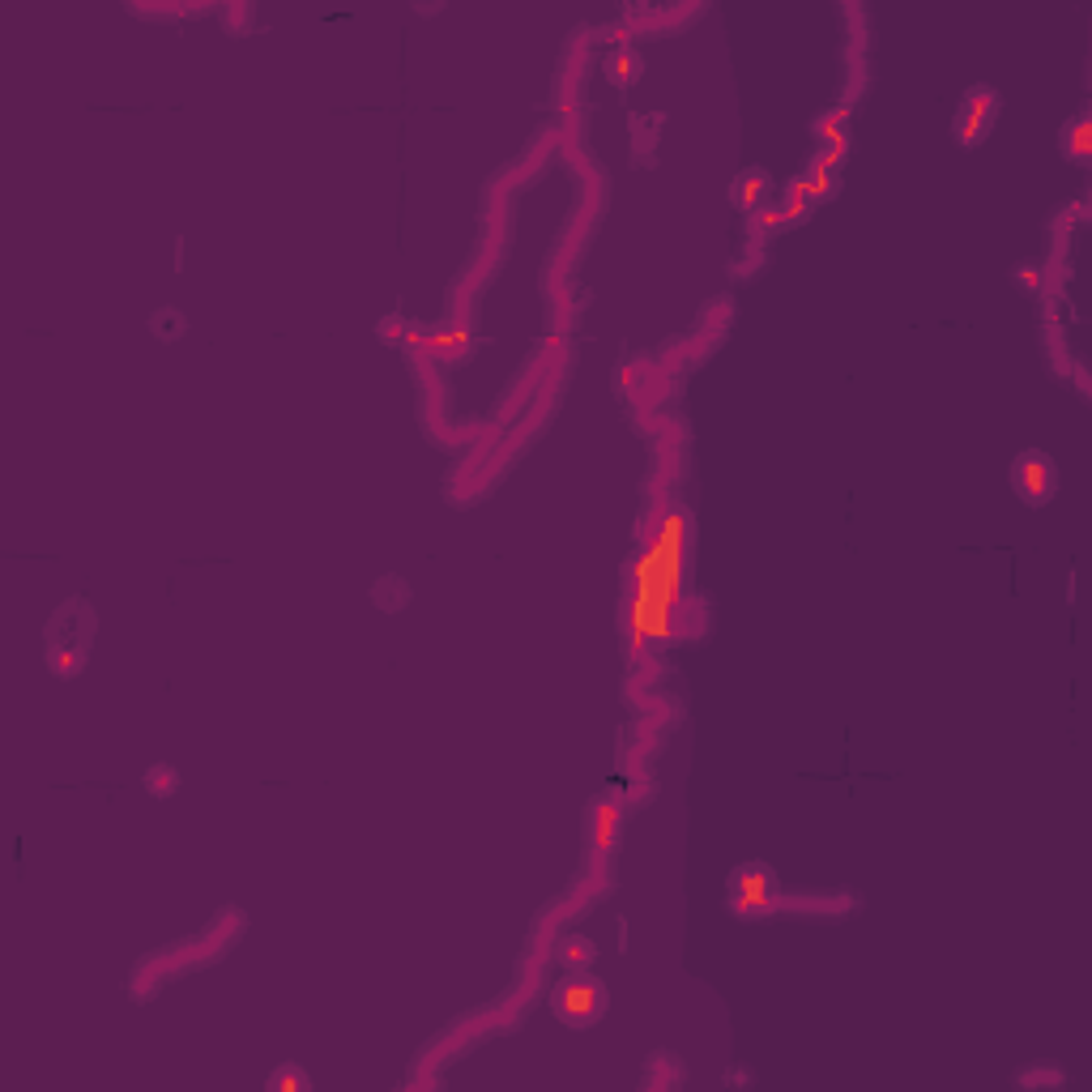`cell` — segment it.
I'll return each mask as SVG.
<instances>
[{
	"label": "cell",
	"mask_w": 1092,
	"mask_h": 1092,
	"mask_svg": "<svg viewBox=\"0 0 1092 1092\" xmlns=\"http://www.w3.org/2000/svg\"><path fill=\"white\" fill-rule=\"evenodd\" d=\"M1059 482H1062L1059 465H1054V457L1041 453V448H1024V453L1012 461V491H1016V500H1024L1029 508L1054 503Z\"/></svg>",
	"instance_id": "6da1fadb"
},
{
	"label": "cell",
	"mask_w": 1092,
	"mask_h": 1092,
	"mask_svg": "<svg viewBox=\"0 0 1092 1092\" xmlns=\"http://www.w3.org/2000/svg\"><path fill=\"white\" fill-rule=\"evenodd\" d=\"M645 69H649V60L636 43H614V48H607V56H602V73H607V81L619 95H628L645 77Z\"/></svg>",
	"instance_id": "5b68a950"
},
{
	"label": "cell",
	"mask_w": 1092,
	"mask_h": 1092,
	"mask_svg": "<svg viewBox=\"0 0 1092 1092\" xmlns=\"http://www.w3.org/2000/svg\"><path fill=\"white\" fill-rule=\"evenodd\" d=\"M269 1088H299V1092H308V1088H311V1076H304V1071H273V1076H269Z\"/></svg>",
	"instance_id": "7c38bea8"
},
{
	"label": "cell",
	"mask_w": 1092,
	"mask_h": 1092,
	"mask_svg": "<svg viewBox=\"0 0 1092 1092\" xmlns=\"http://www.w3.org/2000/svg\"><path fill=\"white\" fill-rule=\"evenodd\" d=\"M145 789H150L154 798H171L180 789V773L167 764V760H159V764H150V773H145Z\"/></svg>",
	"instance_id": "9c48e42d"
},
{
	"label": "cell",
	"mask_w": 1092,
	"mask_h": 1092,
	"mask_svg": "<svg viewBox=\"0 0 1092 1092\" xmlns=\"http://www.w3.org/2000/svg\"><path fill=\"white\" fill-rule=\"evenodd\" d=\"M1059 154L1067 162H1084L1092 159V116L1088 112H1080V116H1071L1067 124H1062V133H1059Z\"/></svg>",
	"instance_id": "8992f818"
},
{
	"label": "cell",
	"mask_w": 1092,
	"mask_h": 1092,
	"mask_svg": "<svg viewBox=\"0 0 1092 1092\" xmlns=\"http://www.w3.org/2000/svg\"><path fill=\"white\" fill-rule=\"evenodd\" d=\"M726 197L739 214H760V209L773 201V176H768L764 167H742L739 176L730 180Z\"/></svg>",
	"instance_id": "277c9868"
},
{
	"label": "cell",
	"mask_w": 1092,
	"mask_h": 1092,
	"mask_svg": "<svg viewBox=\"0 0 1092 1092\" xmlns=\"http://www.w3.org/2000/svg\"><path fill=\"white\" fill-rule=\"evenodd\" d=\"M372 602H375V607H384V610H397V607H406V602H410V589H406V581H401V576H384V581H375V589H372Z\"/></svg>",
	"instance_id": "ba28073f"
},
{
	"label": "cell",
	"mask_w": 1092,
	"mask_h": 1092,
	"mask_svg": "<svg viewBox=\"0 0 1092 1092\" xmlns=\"http://www.w3.org/2000/svg\"><path fill=\"white\" fill-rule=\"evenodd\" d=\"M593 998H598V986H593V981H572V986L564 990V1007L572 1016H589Z\"/></svg>",
	"instance_id": "30bf717a"
},
{
	"label": "cell",
	"mask_w": 1092,
	"mask_h": 1092,
	"mask_svg": "<svg viewBox=\"0 0 1092 1092\" xmlns=\"http://www.w3.org/2000/svg\"><path fill=\"white\" fill-rule=\"evenodd\" d=\"M150 333H154V342H180L183 333H188V316H183L180 308H154V316H150Z\"/></svg>",
	"instance_id": "52a82bcc"
},
{
	"label": "cell",
	"mask_w": 1092,
	"mask_h": 1092,
	"mask_svg": "<svg viewBox=\"0 0 1092 1092\" xmlns=\"http://www.w3.org/2000/svg\"><path fill=\"white\" fill-rule=\"evenodd\" d=\"M815 133L824 137V145H828V150H846L849 124H846V116H824V120H815Z\"/></svg>",
	"instance_id": "8fae6325"
},
{
	"label": "cell",
	"mask_w": 1092,
	"mask_h": 1092,
	"mask_svg": "<svg viewBox=\"0 0 1092 1092\" xmlns=\"http://www.w3.org/2000/svg\"><path fill=\"white\" fill-rule=\"evenodd\" d=\"M777 892V875L764 862H747L730 879V910L734 913H760Z\"/></svg>",
	"instance_id": "3957f363"
},
{
	"label": "cell",
	"mask_w": 1092,
	"mask_h": 1092,
	"mask_svg": "<svg viewBox=\"0 0 1092 1092\" xmlns=\"http://www.w3.org/2000/svg\"><path fill=\"white\" fill-rule=\"evenodd\" d=\"M567 952H572V956H567V965H572V969L576 965H581V969L593 965V943L589 939H572V948H567Z\"/></svg>",
	"instance_id": "4fadbf2b"
},
{
	"label": "cell",
	"mask_w": 1092,
	"mask_h": 1092,
	"mask_svg": "<svg viewBox=\"0 0 1092 1092\" xmlns=\"http://www.w3.org/2000/svg\"><path fill=\"white\" fill-rule=\"evenodd\" d=\"M998 120V90L995 86H969L965 98H960L956 116H952V137L965 150H977L990 137V128Z\"/></svg>",
	"instance_id": "7a4b0ae2"
}]
</instances>
